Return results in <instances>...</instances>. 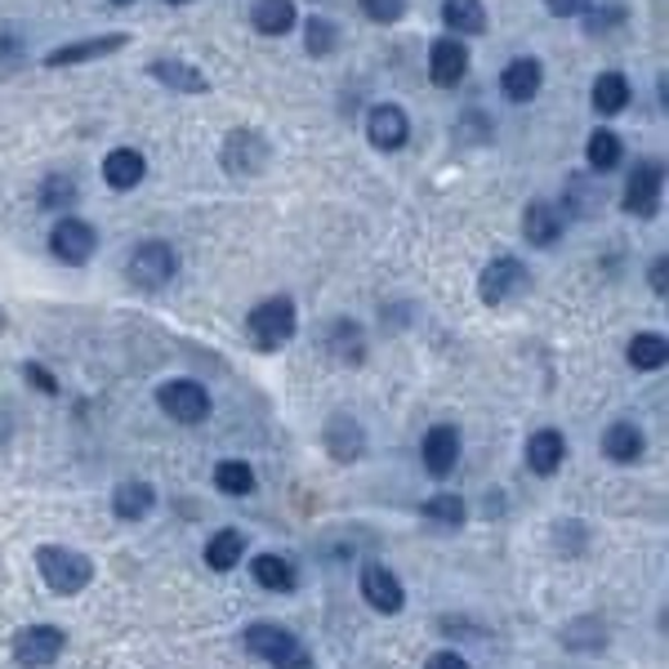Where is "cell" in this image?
I'll return each mask as SVG.
<instances>
[{
	"label": "cell",
	"instance_id": "cell-12",
	"mask_svg": "<svg viewBox=\"0 0 669 669\" xmlns=\"http://www.w3.org/2000/svg\"><path fill=\"white\" fill-rule=\"evenodd\" d=\"M464 77H468V49H464V41L460 36L433 41V49H429V81L438 90H455Z\"/></svg>",
	"mask_w": 669,
	"mask_h": 669
},
{
	"label": "cell",
	"instance_id": "cell-43",
	"mask_svg": "<svg viewBox=\"0 0 669 669\" xmlns=\"http://www.w3.org/2000/svg\"><path fill=\"white\" fill-rule=\"evenodd\" d=\"M0 326H5V313H0Z\"/></svg>",
	"mask_w": 669,
	"mask_h": 669
},
{
	"label": "cell",
	"instance_id": "cell-42",
	"mask_svg": "<svg viewBox=\"0 0 669 669\" xmlns=\"http://www.w3.org/2000/svg\"><path fill=\"white\" fill-rule=\"evenodd\" d=\"M166 5H188V0H166Z\"/></svg>",
	"mask_w": 669,
	"mask_h": 669
},
{
	"label": "cell",
	"instance_id": "cell-18",
	"mask_svg": "<svg viewBox=\"0 0 669 669\" xmlns=\"http://www.w3.org/2000/svg\"><path fill=\"white\" fill-rule=\"evenodd\" d=\"M563 460H567V438L558 429H541V433L526 438V468H531V474L554 478L558 468H563Z\"/></svg>",
	"mask_w": 669,
	"mask_h": 669
},
{
	"label": "cell",
	"instance_id": "cell-3",
	"mask_svg": "<svg viewBox=\"0 0 669 669\" xmlns=\"http://www.w3.org/2000/svg\"><path fill=\"white\" fill-rule=\"evenodd\" d=\"M36 571L54 593H81L94 580V563L67 545H41L36 549Z\"/></svg>",
	"mask_w": 669,
	"mask_h": 669
},
{
	"label": "cell",
	"instance_id": "cell-34",
	"mask_svg": "<svg viewBox=\"0 0 669 669\" xmlns=\"http://www.w3.org/2000/svg\"><path fill=\"white\" fill-rule=\"evenodd\" d=\"M77 196H81V188H77L72 174H49L41 183V211H67Z\"/></svg>",
	"mask_w": 669,
	"mask_h": 669
},
{
	"label": "cell",
	"instance_id": "cell-41",
	"mask_svg": "<svg viewBox=\"0 0 669 669\" xmlns=\"http://www.w3.org/2000/svg\"><path fill=\"white\" fill-rule=\"evenodd\" d=\"M112 5H134V0H112Z\"/></svg>",
	"mask_w": 669,
	"mask_h": 669
},
{
	"label": "cell",
	"instance_id": "cell-35",
	"mask_svg": "<svg viewBox=\"0 0 669 669\" xmlns=\"http://www.w3.org/2000/svg\"><path fill=\"white\" fill-rule=\"evenodd\" d=\"M424 518L429 522H442V526H460L464 522V504H460V496H433L424 504Z\"/></svg>",
	"mask_w": 669,
	"mask_h": 669
},
{
	"label": "cell",
	"instance_id": "cell-5",
	"mask_svg": "<svg viewBox=\"0 0 669 669\" xmlns=\"http://www.w3.org/2000/svg\"><path fill=\"white\" fill-rule=\"evenodd\" d=\"M157 407L174 420V424H201L211 416V393L196 379H166L157 388Z\"/></svg>",
	"mask_w": 669,
	"mask_h": 669
},
{
	"label": "cell",
	"instance_id": "cell-40",
	"mask_svg": "<svg viewBox=\"0 0 669 669\" xmlns=\"http://www.w3.org/2000/svg\"><path fill=\"white\" fill-rule=\"evenodd\" d=\"M665 273H669V263H665V259H656V263H651V291H656V295H665V291H669V286H665Z\"/></svg>",
	"mask_w": 669,
	"mask_h": 669
},
{
	"label": "cell",
	"instance_id": "cell-13",
	"mask_svg": "<svg viewBox=\"0 0 669 669\" xmlns=\"http://www.w3.org/2000/svg\"><path fill=\"white\" fill-rule=\"evenodd\" d=\"M129 45L125 32H107V36H90V41H67L58 49L45 54V67H77V63H94V58H107V54H121Z\"/></svg>",
	"mask_w": 669,
	"mask_h": 669
},
{
	"label": "cell",
	"instance_id": "cell-36",
	"mask_svg": "<svg viewBox=\"0 0 669 669\" xmlns=\"http://www.w3.org/2000/svg\"><path fill=\"white\" fill-rule=\"evenodd\" d=\"M362 14L371 23H397L401 14H407V0H362Z\"/></svg>",
	"mask_w": 669,
	"mask_h": 669
},
{
	"label": "cell",
	"instance_id": "cell-17",
	"mask_svg": "<svg viewBox=\"0 0 669 669\" xmlns=\"http://www.w3.org/2000/svg\"><path fill=\"white\" fill-rule=\"evenodd\" d=\"M420 455H424V468H429L433 478H446L451 468L460 464V429H455V424H433V429L424 433Z\"/></svg>",
	"mask_w": 669,
	"mask_h": 669
},
{
	"label": "cell",
	"instance_id": "cell-11",
	"mask_svg": "<svg viewBox=\"0 0 669 669\" xmlns=\"http://www.w3.org/2000/svg\"><path fill=\"white\" fill-rule=\"evenodd\" d=\"M366 139H371V148H379V152L407 148V139H411V121H407V112H401L397 103H375V107L366 112Z\"/></svg>",
	"mask_w": 669,
	"mask_h": 669
},
{
	"label": "cell",
	"instance_id": "cell-38",
	"mask_svg": "<svg viewBox=\"0 0 669 669\" xmlns=\"http://www.w3.org/2000/svg\"><path fill=\"white\" fill-rule=\"evenodd\" d=\"M545 10H549L554 19H576V14L589 10V0H545Z\"/></svg>",
	"mask_w": 669,
	"mask_h": 669
},
{
	"label": "cell",
	"instance_id": "cell-31",
	"mask_svg": "<svg viewBox=\"0 0 669 669\" xmlns=\"http://www.w3.org/2000/svg\"><path fill=\"white\" fill-rule=\"evenodd\" d=\"M250 571H254V580H259L263 589H273V593L295 589V567H291L282 554H259V558L250 563Z\"/></svg>",
	"mask_w": 669,
	"mask_h": 669
},
{
	"label": "cell",
	"instance_id": "cell-33",
	"mask_svg": "<svg viewBox=\"0 0 669 669\" xmlns=\"http://www.w3.org/2000/svg\"><path fill=\"white\" fill-rule=\"evenodd\" d=\"M304 49L313 58H330L334 49H340V23L334 19H308L304 23Z\"/></svg>",
	"mask_w": 669,
	"mask_h": 669
},
{
	"label": "cell",
	"instance_id": "cell-14",
	"mask_svg": "<svg viewBox=\"0 0 669 669\" xmlns=\"http://www.w3.org/2000/svg\"><path fill=\"white\" fill-rule=\"evenodd\" d=\"M148 77L157 86H166L170 94H206L211 90V77L201 72V67H192L188 58H152Z\"/></svg>",
	"mask_w": 669,
	"mask_h": 669
},
{
	"label": "cell",
	"instance_id": "cell-27",
	"mask_svg": "<svg viewBox=\"0 0 669 669\" xmlns=\"http://www.w3.org/2000/svg\"><path fill=\"white\" fill-rule=\"evenodd\" d=\"M241 554H246V535L237 526H224V531L211 535V545H206V567L211 571H233L241 563Z\"/></svg>",
	"mask_w": 669,
	"mask_h": 669
},
{
	"label": "cell",
	"instance_id": "cell-8",
	"mask_svg": "<svg viewBox=\"0 0 669 669\" xmlns=\"http://www.w3.org/2000/svg\"><path fill=\"white\" fill-rule=\"evenodd\" d=\"M219 161H224L228 174L241 179V174H259L268 161H273V148H268V139H263L259 129H246L241 125V129H233L228 139H224V157Z\"/></svg>",
	"mask_w": 669,
	"mask_h": 669
},
{
	"label": "cell",
	"instance_id": "cell-22",
	"mask_svg": "<svg viewBox=\"0 0 669 669\" xmlns=\"http://www.w3.org/2000/svg\"><path fill=\"white\" fill-rule=\"evenodd\" d=\"M295 23H299L295 0H254V10H250V27L259 36H286V32H295Z\"/></svg>",
	"mask_w": 669,
	"mask_h": 669
},
{
	"label": "cell",
	"instance_id": "cell-30",
	"mask_svg": "<svg viewBox=\"0 0 669 669\" xmlns=\"http://www.w3.org/2000/svg\"><path fill=\"white\" fill-rule=\"evenodd\" d=\"M625 358H630L634 371H660V366L669 362V344H665V334L643 330V334H634V340H630Z\"/></svg>",
	"mask_w": 669,
	"mask_h": 669
},
{
	"label": "cell",
	"instance_id": "cell-32",
	"mask_svg": "<svg viewBox=\"0 0 669 669\" xmlns=\"http://www.w3.org/2000/svg\"><path fill=\"white\" fill-rule=\"evenodd\" d=\"M215 487L224 496H250L254 491V468L246 460H219L215 464Z\"/></svg>",
	"mask_w": 669,
	"mask_h": 669
},
{
	"label": "cell",
	"instance_id": "cell-39",
	"mask_svg": "<svg viewBox=\"0 0 669 669\" xmlns=\"http://www.w3.org/2000/svg\"><path fill=\"white\" fill-rule=\"evenodd\" d=\"M424 669H468V660L460 651H438V656H429Z\"/></svg>",
	"mask_w": 669,
	"mask_h": 669
},
{
	"label": "cell",
	"instance_id": "cell-26",
	"mask_svg": "<svg viewBox=\"0 0 669 669\" xmlns=\"http://www.w3.org/2000/svg\"><path fill=\"white\" fill-rule=\"evenodd\" d=\"M602 455L616 460V464H634V460L643 455V433H638V424L616 420L608 433H602Z\"/></svg>",
	"mask_w": 669,
	"mask_h": 669
},
{
	"label": "cell",
	"instance_id": "cell-24",
	"mask_svg": "<svg viewBox=\"0 0 669 669\" xmlns=\"http://www.w3.org/2000/svg\"><path fill=\"white\" fill-rule=\"evenodd\" d=\"M585 161H589V170H598V174L616 170V166L625 161L621 134H616V129H593V134H589V144H585Z\"/></svg>",
	"mask_w": 669,
	"mask_h": 669
},
{
	"label": "cell",
	"instance_id": "cell-4",
	"mask_svg": "<svg viewBox=\"0 0 669 669\" xmlns=\"http://www.w3.org/2000/svg\"><path fill=\"white\" fill-rule=\"evenodd\" d=\"M174 273H179V254L166 241H144V246H134L129 259H125V277H129V286H139V291H161Z\"/></svg>",
	"mask_w": 669,
	"mask_h": 669
},
{
	"label": "cell",
	"instance_id": "cell-9",
	"mask_svg": "<svg viewBox=\"0 0 669 669\" xmlns=\"http://www.w3.org/2000/svg\"><path fill=\"white\" fill-rule=\"evenodd\" d=\"M49 250H54V259H63V263L81 268V263H90V259H94V250H99V233H94L86 219L67 215V219H58V224H54V233H49Z\"/></svg>",
	"mask_w": 669,
	"mask_h": 669
},
{
	"label": "cell",
	"instance_id": "cell-37",
	"mask_svg": "<svg viewBox=\"0 0 669 669\" xmlns=\"http://www.w3.org/2000/svg\"><path fill=\"white\" fill-rule=\"evenodd\" d=\"M23 379H27V384H36L45 397H58V379H54L45 366H36V362H23Z\"/></svg>",
	"mask_w": 669,
	"mask_h": 669
},
{
	"label": "cell",
	"instance_id": "cell-29",
	"mask_svg": "<svg viewBox=\"0 0 669 669\" xmlns=\"http://www.w3.org/2000/svg\"><path fill=\"white\" fill-rule=\"evenodd\" d=\"M330 358L334 362H344V366H353V362H362L366 358V334H362V326H353V321H334L330 326Z\"/></svg>",
	"mask_w": 669,
	"mask_h": 669
},
{
	"label": "cell",
	"instance_id": "cell-2",
	"mask_svg": "<svg viewBox=\"0 0 669 669\" xmlns=\"http://www.w3.org/2000/svg\"><path fill=\"white\" fill-rule=\"evenodd\" d=\"M241 643H246V651H254L259 660H268L273 669H313L308 647H304L291 630H282V625L259 621V625H250V630L241 634Z\"/></svg>",
	"mask_w": 669,
	"mask_h": 669
},
{
	"label": "cell",
	"instance_id": "cell-20",
	"mask_svg": "<svg viewBox=\"0 0 669 669\" xmlns=\"http://www.w3.org/2000/svg\"><path fill=\"white\" fill-rule=\"evenodd\" d=\"M148 174V161L139 148H112L103 157V183L116 188V192H129V188H139Z\"/></svg>",
	"mask_w": 669,
	"mask_h": 669
},
{
	"label": "cell",
	"instance_id": "cell-21",
	"mask_svg": "<svg viewBox=\"0 0 669 669\" xmlns=\"http://www.w3.org/2000/svg\"><path fill=\"white\" fill-rule=\"evenodd\" d=\"M522 237L531 246H554L563 237V211L554 206V201H531V206L522 211Z\"/></svg>",
	"mask_w": 669,
	"mask_h": 669
},
{
	"label": "cell",
	"instance_id": "cell-1",
	"mask_svg": "<svg viewBox=\"0 0 669 669\" xmlns=\"http://www.w3.org/2000/svg\"><path fill=\"white\" fill-rule=\"evenodd\" d=\"M295 330H299V313H295V299L286 295H273V299H263L250 308L246 317V334H250V344L259 353H277L295 340Z\"/></svg>",
	"mask_w": 669,
	"mask_h": 669
},
{
	"label": "cell",
	"instance_id": "cell-10",
	"mask_svg": "<svg viewBox=\"0 0 669 669\" xmlns=\"http://www.w3.org/2000/svg\"><path fill=\"white\" fill-rule=\"evenodd\" d=\"M660 183H665L660 161H638L634 174H630V183H625V201H621L625 215L651 219V215L660 211Z\"/></svg>",
	"mask_w": 669,
	"mask_h": 669
},
{
	"label": "cell",
	"instance_id": "cell-28",
	"mask_svg": "<svg viewBox=\"0 0 669 669\" xmlns=\"http://www.w3.org/2000/svg\"><path fill=\"white\" fill-rule=\"evenodd\" d=\"M630 107V81L621 72H602L593 81V112L598 116H616Z\"/></svg>",
	"mask_w": 669,
	"mask_h": 669
},
{
	"label": "cell",
	"instance_id": "cell-15",
	"mask_svg": "<svg viewBox=\"0 0 669 669\" xmlns=\"http://www.w3.org/2000/svg\"><path fill=\"white\" fill-rule=\"evenodd\" d=\"M362 598L371 602L375 612H384V616H393V612L407 608V589H401V580L388 567H379V563H366L362 567Z\"/></svg>",
	"mask_w": 669,
	"mask_h": 669
},
{
	"label": "cell",
	"instance_id": "cell-7",
	"mask_svg": "<svg viewBox=\"0 0 669 669\" xmlns=\"http://www.w3.org/2000/svg\"><path fill=\"white\" fill-rule=\"evenodd\" d=\"M63 647H67V634H63L58 625H27V630H19V634L10 638V651H14V660H19L23 669H45V665H54V660L63 656Z\"/></svg>",
	"mask_w": 669,
	"mask_h": 669
},
{
	"label": "cell",
	"instance_id": "cell-6",
	"mask_svg": "<svg viewBox=\"0 0 669 669\" xmlns=\"http://www.w3.org/2000/svg\"><path fill=\"white\" fill-rule=\"evenodd\" d=\"M526 286H531V273L522 268V259H513V254L491 259V263L483 268V277H478V295H483V304H491V308L518 299Z\"/></svg>",
	"mask_w": 669,
	"mask_h": 669
},
{
	"label": "cell",
	"instance_id": "cell-16",
	"mask_svg": "<svg viewBox=\"0 0 669 669\" xmlns=\"http://www.w3.org/2000/svg\"><path fill=\"white\" fill-rule=\"evenodd\" d=\"M541 86H545V67H541V58H513L504 72H500V90H504V99L509 103H531L535 94H541Z\"/></svg>",
	"mask_w": 669,
	"mask_h": 669
},
{
	"label": "cell",
	"instance_id": "cell-19",
	"mask_svg": "<svg viewBox=\"0 0 669 669\" xmlns=\"http://www.w3.org/2000/svg\"><path fill=\"white\" fill-rule=\"evenodd\" d=\"M326 451L340 460V464H353V460H362V451H366V433H362V424L353 420V416H330L326 420Z\"/></svg>",
	"mask_w": 669,
	"mask_h": 669
},
{
	"label": "cell",
	"instance_id": "cell-23",
	"mask_svg": "<svg viewBox=\"0 0 669 669\" xmlns=\"http://www.w3.org/2000/svg\"><path fill=\"white\" fill-rule=\"evenodd\" d=\"M152 504H157L152 483H121V487L112 491V513H116L121 522H139V518H148Z\"/></svg>",
	"mask_w": 669,
	"mask_h": 669
},
{
	"label": "cell",
	"instance_id": "cell-25",
	"mask_svg": "<svg viewBox=\"0 0 669 669\" xmlns=\"http://www.w3.org/2000/svg\"><path fill=\"white\" fill-rule=\"evenodd\" d=\"M442 23L460 36H478L487 32V10L483 0H442Z\"/></svg>",
	"mask_w": 669,
	"mask_h": 669
}]
</instances>
